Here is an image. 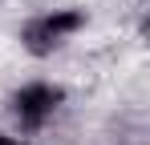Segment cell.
<instances>
[{
	"label": "cell",
	"instance_id": "1",
	"mask_svg": "<svg viewBox=\"0 0 150 145\" xmlns=\"http://www.w3.org/2000/svg\"><path fill=\"white\" fill-rule=\"evenodd\" d=\"M81 28H85V12L81 8H53V12H41V16L25 20L21 45L33 56H53L65 40H73Z\"/></svg>",
	"mask_w": 150,
	"mask_h": 145
},
{
	"label": "cell",
	"instance_id": "2",
	"mask_svg": "<svg viewBox=\"0 0 150 145\" xmlns=\"http://www.w3.org/2000/svg\"><path fill=\"white\" fill-rule=\"evenodd\" d=\"M61 105H65V89L53 85V81H25L16 93L8 97V113H12V121H16L25 133L45 129V125L61 113Z\"/></svg>",
	"mask_w": 150,
	"mask_h": 145
},
{
	"label": "cell",
	"instance_id": "3",
	"mask_svg": "<svg viewBox=\"0 0 150 145\" xmlns=\"http://www.w3.org/2000/svg\"><path fill=\"white\" fill-rule=\"evenodd\" d=\"M0 145H28L25 137H16V133H0Z\"/></svg>",
	"mask_w": 150,
	"mask_h": 145
}]
</instances>
